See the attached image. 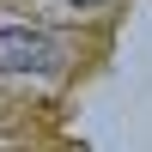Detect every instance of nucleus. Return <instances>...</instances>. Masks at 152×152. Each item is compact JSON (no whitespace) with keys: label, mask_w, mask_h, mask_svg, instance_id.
I'll return each mask as SVG.
<instances>
[{"label":"nucleus","mask_w":152,"mask_h":152,"mask_svg":"<svg viewBox=\"0 0 152 152\" xmlns=\"http://www.w3.org/2000/svg\"><path fill=\"white\" fill-rule=\"evenodd\" d=\"M67 6H79V12H91V6H104V0H67Z\"/></svg>","instance_id":"2"},{"label":"nucleus","mask_w":152,"mask_h":152,"mask_svg":"<svg viewBox=\"0 0 152 152\" xmlns=\"http://www.w3.org/2000/svg\"><path fill=\"white\" fill-rule=\"evenodd\" d=\"M61 61V43L31 24H0V73H43Z\"/></svg>","instance_id":"1"}]
</instances>
